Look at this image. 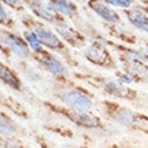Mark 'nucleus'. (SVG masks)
Instances as JSON below:
<instances>
[{"mask_svg":"<svg viewBox=\"0 0 148 148\" xmlns=\"http://www.w3.org/2000/svg\"><path fill=\"white\" fill-rule=\"evenodd\" d=\"M114 148H133V147H129V145H123V144H120V145H116Z\"/></svg>","mask_w":148,"mask_h":148,"instance_id":"24","label":"nucleus"},{"mask_svg":"<svg viewBox=\"0 0 148 148\" xmlns=\"http://www.w3.org/2000/svg\"><path fill=\"white\" fill-rule=\"evenodd\" d=\"M84 57H85L90 63H94L97 66L102 67H113L114 66V61H113L110 53L100 43H93L88 46L84 50Z\"/></svg>","mask_w":148,"mask_h":148,"instance_id":"7","label":"nucleus"},{"mask_svg":"<svg viewBox=\"0 0 148 148\" xmlns=\"http://www.w3.org/2000/svg\"><path fill=\"white\" fill-rule=\"evenodd\" d=\"M144 11H145V12H147V14H148V5H145V7H144Z\"/></svg>","mask_w":148,"mask_h":148,"instance_id":"25","label":"nucleus"},{"mask_svg":"<svg viewBox=\"0 0 148 148\" xmlns=\"http://www.w3.org/2000/svg\"><path fill=\"white\" fill-rule=\"evenodd\" d=\"M27 4H31V3H36V1H45V0H24Z\"/></svg>","mask_w":148,"mask_h":148,"instance_id":"23","label":"nucleus"},{"mask_svg":"<svg viewBox=\"0 0 148 148\" xmlns=\"http://www.w3.org/2000/svg\"><path fill=\"white\" fill-rule=\"evenodd\" d=\"M108 4H110L112 7H120L124 8V10H128L129 7L133 5V1L135 0H105Z\"/></svg>","mask_w":148,"mask_h":148,"instance_id":"19","label":"nucleus"},{"mask_svg":"<svg viewBox=\"0 0 148 148\" xmlns=\"http://www.w3.org/2000/svg\"><path fill=\"white\" fill-rule=\"evenodd\" d=\"M28 27L32 32H35L36 36L39 38V40L42 42V45L50 50L54 51H65L66 50V46L61 38H59L57 34L51 31L49 27H46L43 23H39V22H34V20H28Z\"/></svg>","mask_w":148,"mask_h":148,"instance_id":"5","label":"nucleus"},{"mask_svg":"<svg viewBox=\"0 0 148 148\" xmlns=\"http://www.w3.org/2000/svg\"><path fill=\"white\" fill-rule=\"evenodd\" d=\"M28 7L31 8V11L35 14L38 18H40L45 22H49V23H57L61 20V15L55 11L53 5L50 3H46L45 1H36V3H31L28 4Z\"/></svg>","mask_w":148,"mask_h":148,"instance_id":"10","label":"nucleus"},{"mask_svg":"<svg viewBox=\"0 0 148 148\" xmlns=\"http://www.w3.org/2000/svg\"><path fill=\"white\" fill-rule=\"evenodd\" d=\"M34 58H35L36 62H38L47 73H50L51 75H54L55 78H58V79H65V78H67V69L55 55L47 53L46 50H42V51L35 53V57H34Z\"/></svg>","mask_w":148,"mask_h":148,"instance_id":"6","label":"nucleus"},{"mask_svg":"<svg viewBox=\"0 0 148 148\" xmlns=\"http://www.w3.org/2000/svg\"><path fill=\"white\" fill-rule=\"evenodd\" d=\"M47 110H50L54 114H58L59 117H63L73 123L74 125H77L79 128L84 129H104L105 124L102 119L98 114H96L92 110H81V109H74L70 106L62 105V104H55L51 101H46L42 100L40 101Z\"/></svg>","mask_w":148,"mask_h":148,"instance_id":"2","label":"nucleus"},{"mask_svg":"<svg viewBox=\"0 0 148 148\" xmlns=\"http://www.w3.org/2000/svg\"><path fill=\"white\" fill-rule=\"evenodd\" d=\"M0 81H1L3 85L15 90L18 93H23L24 92V85L22 79H20V77L12 70L11 67L4 65V63L0 65Z\"/></svg>","mask_w":148,"mask_h":148,"instance_id":"11","label":"nucleus"},{"mask_svg":"<svg viewBox=\"0 0 148 148\" xmlns=\"http://www.w3.org/2000/svg\"><path fill=\"white\" fill-rule=\"evenodd\" d=\"M125 16L128 18L129 23L137 30L148 34V14L144 10L140 8H133V10H127Z\"/></svg>","mask_w":148,"mask_h":148,"instance_id":"13","label":"nucleus"},{"mask_svg":"<svg viewBox=\"0 0 148 148\" xmlns=\"http://www.w3.org/2000/svg\"><path fill=\"white\" fill-rule=\"evenodd\" d=\"M1 42L3 45L10 49L15 55L20 57V58H28L31 54V47L27 43L26 39H23L22 36L12 34L8 31L1 32Z\"/></svg>","mask_w":148,"mask_h":148,"instance_id":"8","label":"nucleus"},{"mask_svg":"<svg viewBox=\"0 0 148 148\" xmlns=\"http://www.w3.org/2000/svg\"><path fill=\"white\" fill-rule=\"evenodd\" d=\"M4 4L10 5L11 8H15V10H22V3L20 0H1Z\"/></svg>","mask_w":148,"mask_h":148,"instance_id":"20","label":"nucleus"},{"mask_svg":"<svg viewBox=\"0 0 148 148\" xmlns=\"http://www.w3.org/2000/svg\"><path fill=\"white\" fill-rule=\"evenodd\" d=\"M0 148H30L18 136H1Z\"/></svg>","mask_w":148,"mask_h":148,"instance_id":"17","label":"nucleus"},{"mask_svg":"<svg viewBox=\"0 0 148 148\" xmlns=\"http://www.w3.org/2000/svg\"><path fill=\"white\" fill-rule=\"evenodd\" d=\"M55 30H57V32L59 34V36L66 43L71 45V46L78 47L84 43V38H82L71 26H69L66 22H63L62 19L55 23Z\"/></svg>","mask_w":148,"mask_h":148,"instance_id":"12","label":"nucleus"},{"mask_svg":"<svg viewBox=\"0 0 148 148\" xmlns=\"http://www.w3.org/2000/svg\"><path fill=\"white\" fill-rule=\"evenodd\" d=\"M88 5L97 16H100L102 20H105L110 24H119L121 22L120 15L112 8L110 4H108L105 0H89Z\"/></svg>","mask_w":148,"mask_h":148,"instance_id":"9","label":"nucleus"},{"mask_svg":"<svg viewBox=\"0 0 148 148\" xmlns=\"http://www.w3.org/2000/svg\"><path fill=\"white\" fill-rule=\"evenodd\" d=\"M101 110L109 120L135 132L148 136V114L121 105L117 101L105 98L101 101Z\"/></svg>","mask_w":148,"mask_h":148,"instance_id":"1","label":"nucleus"},{"mask_svg":"<svg viewBox=\"0 0 148 148\" xmlns=\"http://www.w3.org/2000/svg\"><path fill=\"white\" fill-rule=\"evenodd\" d=\"M67 148H78V147H67Z\"/></svg>","mask_w":148,"mask_h":148,"instance_id":"26","label":"nucleus"},{"mask_svg":"<svg viewBox=\"0 0 148 148\" xmlns=\"http://www.w3.org/2000/svg\"><path fill=\"white\" fill-rule=\"evenodd\" d=\"M143 54L147 57V59H148V43H145V46H144V49H143Z\"/></svg>","mask_w":148,"mask_h":148,"instance_id":"22","label":"nucleus"},{"mask_svg":"<svg viewBox=\"0 0 148 148\" xmlns=\"http://www.w3.org/2000/svg\"><path fill=\"white\" fill-rule=\"evenodd\" d=\"M1 105H3L5 109H10L12 113H15V116L20 117V119H26V120H28V119H30L28 112L24 109V106L22 105L20 102L16 101L15 98H12V97H3V100H1Z\"/></svg>","mask_w":148,"mask_h":148,"instance_id":"16","label":"nucleus"},{"mask_svg":"<svg viewBox=\"0 0 148 148\" xmlns=\"http://www.w3.org/2000/svg\"><path fill=\"white\" fill-rule=\"evenodd\" d=\"M55 97L59 100L62 105L70 106L74 109H81V110H92L94 102L93 96L86 92L84 88L73 84H67L62 85L55 93Z\"/></svg>","mask_w":148,"mask_h":148,"instance_id":"3","label":"nucleus"},{"mask_svg":"<svg viewBox=\"0 0 148 148\" xmlns=\"http://www.w3.org/2000/svg\"><path fill=\"white\" fill-rule=\"evenodd\" d=\"M24 39L27 40V43L30 45V47H31L32 51L38 53V51H42V50H43L42 42L39 40V38L36 36L35 32H32L31 30H28V31H24Z\"/></svg>","mask_w":148,"mask_h":148,"instance_id":"18","label":"nucleus"},{"mask_svg":"<svg viewBox=\"0 0 148 148\" xmlns=\"http://www.w3.org/2000/svg\"><path fill=\"white\" fill-rule=\"evenodd\" d=\"M49 3L53 5V8L58 12L59 15L71 18V16L77 14V7L70 0H49Z\"/></svg>","mask_w":148,"mask_h":148,"instance_id":"15","label":"nucleus"},{"mask_svg":"<svg viewBox=\"0 0 148 148\" xmlns=\"http://www.w3.org/2000/svg\"><path fill=\"white\" fill-rule=\"evenodd\" d=\"M0 131H1V136H19L20 135V131L15 124V121L4 110L0 113Z\"/></svg>","mask_w":148,"mask_h":148,"instance_id":"14","label":"nucleus"},{"mask_svg":"<svg viewBox=\"0 0 148 148\" xmlns=\"http://www.w3.org/2000/svg\"><path fill=\"white\" fill-rule=\"evenodd\" d=\"M0 12H1V14H0V15H1V18H0V19H1V23H7V12L4 11V7L3 5H1V7H0Z\"/></svg>","mask_w":148,"mask_h":148,"instance_id":"21","label":"nucleus"},{"mask_svg":"<svg viewBox=\"0 0 148 148\" xmlns=\"http://www.w3.org/2000/svg\"><path fill=\"white\" fill-rule=\"evenodd\" d=\"M96 85L102 89L108 96L114 98H120L125 101H137L139 100V92L133 88H129L127 84L119 81V79H98Z\"/></svg>","mask_w":148,"mask_h":148,"instance_id":"4","label":"nucleus"}]
</instances>
